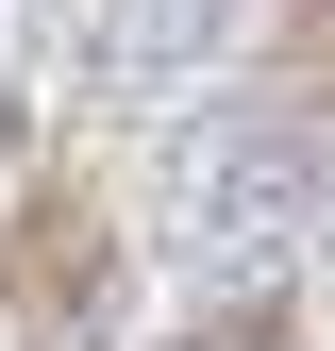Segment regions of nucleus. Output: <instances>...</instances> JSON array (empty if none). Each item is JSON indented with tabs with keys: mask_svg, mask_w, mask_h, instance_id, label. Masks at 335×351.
<instances>
[{
	"mask_svg": "<svg viewBox=\"0 0 335 351\" xmlns=\"http://www.w3.org/2000/svg\"><path fill=\"white\" fill-rule=\"evenodd\" d=\"M168 351H285V285H251V301H218V318H185Z\"/></svg>",
	"mask_w": 335,
	"mask_h": 351,
	"instance_id": "nucleus-2",
	"label": "nucleus"
},
{
	"mask_svg": "<svg viewBox=\"0 0 335 351\" xmlns=\"http://www.w3.org/2000/svg\"><path fill=\"white\" fill-rule=\"evenodd\" d=\"M285 84H302V101H335V0H302V17H285Z\"/></svg>",
	"mask_w": 335,
	"mask_h": 351,
	"instance_id": "nucleus-3",
	"label": "nucleus"
},
{
	"mask_svg": "<svg viewBox=\"0 0 335 351\" xmlns=\"http://www.w3.org/2000/svg\"><path fill=\"white\" fill-rule=\"evenodd\" d=\"M101 318H117V201L34 167L0 201V351H84Z\"/></svg>",
	"mask_w": 335,
	"mask_h": 351,
	"instance_id": "nucleus-1",
	"label": "nucleus"
}]
</instances>
